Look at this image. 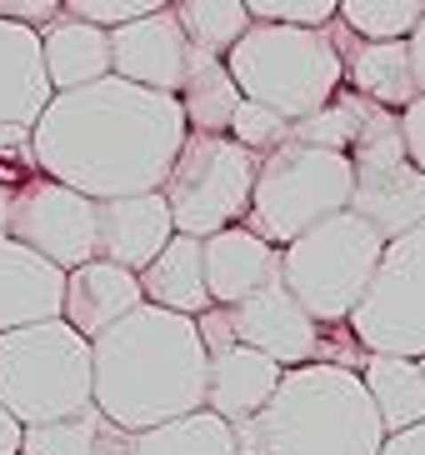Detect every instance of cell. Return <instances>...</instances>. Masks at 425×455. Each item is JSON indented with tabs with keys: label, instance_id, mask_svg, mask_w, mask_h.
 <instances>
[{
	"label": "cell",
	"instance_id": "6da1fadb",
	"mask_svg": "<svg viewBox=\"0 0 425 455\" xmlns=\"http://www.w3.org/2000/svg\"><path fill=\"white\" fill-rule=\"evenodd\" d=\"M186 135L180 95L135 85L110 70L91 85L51 95L30 131V156L45 175L110 201L165 186Z\"/></svg>",
	"mask_w": 425,
	"mask_h": 455
},
{
	"label": "cell",
	"instance_id": "7a4b0ae2",
	"mask_svg": "<svg viewBox=\"0 0 425 455\" xmlns=\"http://www.w3.org/2000/svg\"><path fill=\"white\" fill-rule=\"evenodd\" d=\"M205 371H211V355L196 315L165 310L156 300H140L125 321L91 340L95 405L116 415L125 430H146L171 415L200 411Z\"/></svg>",
	"mask_w": 425,
	"mask_h": 455
},
{
	"label": "cell",
	"instance_id": "3957f363",
	"mask_svg": "<svg viewBox=\"0 0 425 455\" xmlns=\"http://www.w3.org/2000/svg\"><path fill=\"white\" fill-rule=\"evenodd\" d=\"M240 455H381L386 420L360 371L331 361L285 365L276 395L236 420Z\"/></svg>",
	"mask_w": 425,
	"mask_h": 455
},
{
	"label": "cell",
	"instance_id": "277c9868",
	"mask_svg": "<svg viewBox=\"0 0 425 455\" xmlns=\"http://www.w3.org/2000/svg\"><path fill=\"white\" fill-rule=\"evenodd\" d=\"M236 85L251 100L301 121L325 106L346 85V60L325 26H291V20H251V30L226 51Z\"/></svg>",
	"mask_w": 425,
	"mask_h": 455
},
{
	"label": "cell",
	"instance_id": "5b68a950",
	"mask_svg": "<svg viewBox=\"0 0 425 455\" xmlns=\"http://www.w3.org/2000/svg\"><path fill=\"white\" fill-rule=\"evenodd\" d=\"M0 401L20 426H40L91 405V335H80L66 315L0 331Z\"/></svg>",
	"mask_w": 425,
	"mask_h": 455
},
{
	"label": "cell",
	"instance_id": "8992f818",
	"mask_svg": "<svg viewBox=\"0 0 425 455\" xmlns=\"http://www.w3.org/2000/svg\"><path fill=\"white\" fill-rule=\"evenodd\" d=\"M386 255V235L360 211H335L301 230L295 241L280 245V281L295 291V300L316 315L320 325L350 321L360 295L371 285L375 266Z\"/></svg>",
	"mask_w": 425,
	"mask_h": 455
},
{
	"label": "cell",
	"instance_id": "52a82bcc",
	"mask_svg": "<svg viewBox=\"0 0 425 455\" xmlns=\"http://www.w3.org/2000/svg\"><path fill=\"white\" fill-rule=\"evenodd\" d=\"M350 190H356V161L346 150L310 146V140H280L276 150L261 156L255 165V190L245 226L261 230L266 241L285 245L316 220L346 211Z\"/></svg>",
	"mask_w": 425,
	"mask_h": 455
},
{
	"label": "cell",
	"instance_id": "ba28073f",
	"mask_svg": "<svg viewBox=\"0 0 425 455\" xmlns=\"http://www.w3.org/2000/svg\"><path fill=\"white\" fill-rule=\"evenodd\" d=\"M255 156L230 131H190L186 146L175 150V165L165 175V201H171L175 230L186 235H215V230L245 220L255 190Z\"/></svg>",
	"mask_w": 425,
	"mask_h": 455
},
{
	"label": "cell",
	"instance_id": "9c48e42d",
	"mask_svg": "<svg viewBox=\"0 0 425 455\" xmlns=\"http://www.w3.org/2000/svg\"><path fill=\"white\" fill-rule=\"evenodd\" d=\"M0 226L15 241H26L30 251H40L45 260H55L60 270H70L95 255L100 201L36 165L20 180H0Z\"/></svg>",
	"mask_w": 425,
	"mask_h": 455
},
{
	"label": "cell",
	"instance_id": "30bf717a",
	"mask_svg": "<svg viewBox=\"0 0 425 455\" xmlns=\"http://www.w3.org/2000/svg\"><path fill=\"white\" fill-rule=\"evenodd\" d=\"M350 331L371 350L425 355V220L386 241L371 285L350 310Z\"/></svg>",
	"mask_w": 425,
	"mask_h": 455
},
{
	"label": "cell",
	"instance_id": "8fae6325",
	"mask_svg": "<svg viewBox=\"0 0 425 455\" xmlns=\"http://www.w3.org/2000/svg\"><path fill=\"white\" fill-rule=\"evenodd\" d=\"M230 310V325H236V340H245V346L266 350L270 361L280 365H306L316 361L320 350V321L310 315L301 300H295V291L285 281H266L261 291L240 295Z\"/></svg>",
	"mask_w": 425,
	"mask_h": 455
},
{
	"label": "cell",
	"instance_id": "7c38bea8",
	"mask_svg": "<svg viewBox=\"0 0 425 455\" xmlns=\"http://www.w3.org/2000/svg\"><path fill=\"white\" fill-rule=\"evenodd\" d=\"M190 66V36L180 26L175 5L150 15H135L125 26H110V70L150 91H180Z\"/></svg>",
	"mask_w": 425,
	"mask_h": 455
},
{
	"label": "cell",
	"instance_id": "4fadbf2b",
	"mask_svg": "<svg viewBox=\"0 0 425 455\" xmlns=\"http://www.w3.org/2000/svg\"><path fill=\"white\" fill-rule=\"evenodd\" d=\"M331 41L346 60V85L360 95H371L390 110H405L421 95L415 85V66H411V41L405 36H386V41H371V36H356V30L335 15L331 26Z\"/></svg>",
	"mask_w": 425,
	"mask_h": 455
},
{
	"label": "cell",
	"instance_id": "5bb4252c",
	"mask_svg": "<svg viewBox=\"0 0 425 455\" xmlns=\"http://www.w3.org/2000/svg\"><path fill=\"white\" fill-rule=\"evenodd\" d=\"M146 300V285H140V270L106 260V255H91L80 266L66 270V300H60V315L76 325L80 335H100L116 321H125L135 306Z\"/></svg>",
	"mask_w": 425,
	"mask_h": 455
},
{
	"label": "cell",
	"instance_id": "9a60e30c",
	"mask_svg": "<svg viewBox=\"0 0 425 455\" xmlns=\"http://www.w3.org/2000/svg\"><path fill=\"white\" fill-rule=\"evenodd\" d=\"M171 235H175V215H171L165 190H135V196L100 201V241H95V255H106V260L146 270L165 251Z\"/></svg>",
	"mask_w": 425,
	"mask_h": 455
},
{
	"label": "cell",
	"instance_id": "2e32d148",
	"mask_svg": "<svg viewBox=\"0 0 425 455\" xmlns=\"http://www.w3.org/2000/svg\"><path fill=\"white\" fill-rule=\"evenodd\" d=\"M60 300H66V270L0 226V331L60 315Z\"/></svg>",
	"mask_w": 425,
	"mask_h": 455
},
{
	"label": "cell",
	"instance_id": "e0dca14e",
	"mask_svg": "<svg viewBox=\"0 0 425 455\" xmlns=\"http://www.w3.org/2000/svg\"><path fill=\"white\" fill-rule=\"evenodd\" d=\"M200 241H205V285H211L215 306H236L240 295L261 291L280 275V245L251 230L245 220L215 230V235H200Z\"/></svg>",
	"mask_w": 425,
	"mask_h": 455
},
{
	"label": "cell",
	"instance_id": "ac0fdd59",
	"mask_svg": "<svg viewBox=\"0 0 425 455\" xmlns=\"http://www.w3.org/2000/svg\"><path fill=\"white\" fill-rule=\"evenodd\" d=\"M350 211L365 215L386 241H396V235H405L425 220V171L411 156L386 165H356Z\"/></svg>",
	"mask_w": 425,
	"mask_h": 455
},
{
	"label": "cell",
	"instance_id": "d6986e66",
	"mask_svg": "<svg viewBox=\"0 0 425 455\" xmlns=\"http://www.w3.org/2000/svg\"><path fill=\"white\" fill-rule=\"evenodd\" d=\"M51 95L55 85L45 76L40 30L0 15V125H36Z\"/></svg>",
	"mask_w": 425,
	"mask_h": 455
},
{
	"label": "cell",
	"instance_id": "ffe728a7",
	"mask_svg": "<svg viewBox=\"0 0 425 455\" xmlns=\"http://www.w3.org/2000/svg\"><path fill=\"white\" fill-rule=\"evenodd\" d=\"M280 375H285L280 361H270L266 350L236 340V346L211 355V371H205V405L221 411L226 420H245V415H255L270 395H276Z\"/></svg>",
	"mask_w": 425,
	"mask_h": 455
},
{
	"label": "cell",
	"instance_id": "44dd1931",
	"mask_svg": "<svg viewBox=\"0 0 425 455\" xmlns=\"http://www.w3.org/2000/svg\"><path fill=\"white\" fill-rule=\"evenodd\" d=\"M40 51H45V76L55 91H76V85L110 76V30L70 11H60L51 26H40Z\"/></svg>",
	"mask_w": 425,
	"mask_h": 455
},
{
	"label": "cell",
	"instance_id": "7402d4cb",
	"mask_svg": "<svg viewBox=\"0 0 425 455\" xmlns=\"http://www.w3.org/2000/svg\"><path fill=\"white\" fill-rule=\"evenodd\" d=\"M20 455H135V430H125L116 415L91 401L70 415L26 426Z\"/></svg>",
	"mask_w": 425,
	"mask_h": 455
},
{
	"label": "cell",
	"instance_id": "603a6c76",
	"mask_svg": "<svg viewBox=\"0 0 425 455\" xmlns=\"http://www.w3.org/2000/svg\"><path fill=\"white\" fill-rule=\"evenodd\" d=\"M140 285H146V300L165 310H186V315H200L211 300V285H205V241L200 235H186L175 230L165 251L140 270Z\"/></svg>",
	"mask_w": 425,
	"mask_h": 455
},
{
	"label": "cell",
	"instance_id": "cb8c5ba5",
	"mask_svg": "<svg viewBox=\"0 0 425 455\" xmlns=\"http://www.w3.org/2000/svg\"><path fill=\"white\" fill-rule=\"evenodd\" d=\"M360 380H365L375 411H381V420H386V435L425 420V365L415 361V355L371 350L365 365H360Z\"/></svg>",
	"mask_w": 425,
	"mask_h": 455
},
{
	"label": "cell",
	"instance_id": "d4e9b609",
	"mask_svg": "<svg viewBox=\"0 0 425 455\" xmlns=\"http://www.w3.org/2000/svg\"><path fill=\"white\" fill-rule=\"evenodd\" d=\"M180 106H186V125L190 131H230V116L236 106L245 100V91L236 85L226 55L215 51H200L190 45V66H186V81H180Z\"/></svg>",
	"mask_w": 425,
	"mask_h": 455
},
{
	"label": "cell",
	"instance_id": "484cf974",
	"mask_svg": "<svg viewBox=\"0 0 425 455\" xmlns=\"http://www.w3.org/2000/svg\"><path fill=\"white\" fill-rule=\"evenodd\" d=\"M135 455H240V435H236V420L200 405V411L135 430Z\"/></svg>",
	"mask_w": 425,
	"mask_h": 455
},
{
	"label": "cell",
	"instance_id": "4316f807",
	"mask_svg": "<svg viewBox=\"0 0 425 455\" xmlns=\"http://www.w3.org/2000/svg\"><path fill=\"white\" fill-rule=\"evenodd\" d=\"M375 106H381V100H371V95L341 85L325 106H316L310 116L291 121V135L295 140H310V146H331V150H346L350 156V146L360 140V131H365V121H371Z\"/></svg>",
	"mask_w": 425,
	"mask_h": 455
},
{
	"label": "cell",
	"instance_id": "83f0119b",
	"mask_svg": "<svg viewBox=\"0 0 425 455\" xmlns=\"http://www.w3.org/2000/svg\"><path fill=\"white\" fill-rule=\"evenodd\" d=\"M175 15H180L190 45L215 51V55H226L255 20L245 11V0H175Z\"/></svg>",
	"mask_w": 425,
	"mask_h": 455
},
{
	"label": "cell",
	"instance_id": "f1b7e54d",
	"mask_svg": "<svg viewBox=\"0 0 425 455\" xmlns=\"http://www.w3.org/2000/svg\"><path fill=\"white\" fill-rule=\"evenodd\" d=\"M425 15V0H341V20L356 36L386 41V36H411Z\"/></svg>",
	"mask_w": 425,
	"mask_h": 455
},
{
	"label": "cell",
	"instance_id": "f546056e",
	"mask_svg": "<svg viewBox=\"0 0 425 455\" xmlns=\"http://www.w3.org/2000/svg\"><path fill=\"white\" fill-rule=\"evenodd\" d=\"M230 135H236L240 146H251L255 156H266V150H276L280 140H291V121L280 116V110L261 106V100H240L236 116H230Z\"/></svg>",
	"mask_w": 425,
	"mask_h": 455
},
{
	"label": "cell",
	"instance_id": "4dcf8cb0",
	"mask_svg": "<svg viewBox=\"0 0 425 455\" xmlns=\"http://www.w3.org/2000/svg\"><path fill=\"white\" fill-rule=\"evenodd\" d=\"M255 20H291V26H331L341 0H245Z\"/></svg>",
	"mask_w": 425,
	"mask_h": 455
},
{
	"label": "cell",
	"instance_id": "1f68e13d",
	"mask_svg": "<svg viewBox=\"0 0 425 455\" xmlns=\"http://www.w3.org/2000/svg\"><path fill=\"white\" fill-rule=\"evenodd\" d=\"M175 0H66V11L80 15V20H95V26H125L135 15H150V11H165Z\"/></svg>",
	"mask_w": 425,
	"mask_h": 455
},
{
	"label": "cell",
	"instance_id": "d6a6232c",
	"mask_svg": "<svg viewBox=\"0 0 425 455\" xmlns=\"http://www.w3.org/2000/svg\"><path fill=\"white\" fill-rule=\"evenodd\" d=\"M196 325H200V340H205V355L236 346V325H230V310L226 306H205L196 315Z\"/></svg>",
	"mask_w": 425,
	"mask_h": 455
},
{
	"label": "cell",
	"instance_id": "836d02e7",
	"mask_svg": "<svg viewBox=\"0 0 425 455\" xmlns=\"http://www.w3.org/2000/svg\"><path fill=\"white\" fill-rule=\"evenodd\" d=\"M66 11V0H0V15L5 20H20V26H51L55 15Z\"/></svg>",
	"mask_w": 425,
	"mask_h": 455
},
{
	"label": "cell",
	"instance_id": "e575fe53",
	"mask_svg": "<svg viewBox=\"0 0 425 455\" xmlns=\"http://www.w3.org/2000/svg\"><path fill=\"white\" fill-rule=\"evenodd\" d=\"M400 131H405V156L425 171V91L400 110Z\"/></svg>",
	"mask_w": 425,
	"mask_h": 455
},
{
	"label": "cell",
	"instance_id": "d590c367",
	"mask_svg": "<svg viewBox=\"0 0 425 455\" xmlns=\"http://www.w3.org/2000/svg\"><path fill=\"white\" fill-rule=\"evenodd\" d=\"M381 455H425V420H415L405 430H390Z\"/></svg>",
	"mask_w": 425,
	"mask_h": 455
},
{
	"label": "cell",
	"instance_id": "8d00e7d4",
	"mask_svg": "<svg viewBox=\"0 0 425 455\" xmlns=\"http://www.w3.org/2000/svg\"><path fill=\"white\" fill-rule=\"evenodd\" d=\"M20 435H26V426L11 415V405L0 401V455H20Z\"/></svg>",
	"mask_w": 425,
	"mask_h": 455
},
{
	"label": "cell",
	"instance_id": "74e56055",
	"mask_svg": "<svg viewBox=\"0 0 425 455\" xmlns=\"http://www.w3.org/2000/svg\"><path fill=\"white\" fill-rule=\"evenodd\" d=\"M405 41H411V66H415V85H421V91H425V15H421V26H415L411 36H405Z\"/></svg>",
	"mask_w": 425,
	"mask_h": 455
},
{
	"label": "cell",
	"instance_id": "f35d334b",
	"mask_svg": "<svg viewBox=\"0 0 425 455\" xmlns=\"http://www.w3.org/2000/svg\"><path fill=\"white\" fill-rule=\"evenodd\" d=\"M415 361H421V365H425V355H415Z\"/></svg>",
	"mask_w": 425,
	"mask_h": 455
}]
</instances>
